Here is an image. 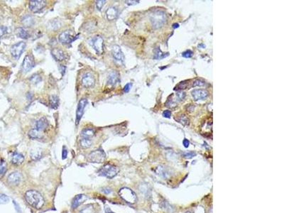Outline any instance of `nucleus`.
Wrapping results in <instances>:
<instances>
[{"label": "nucleus", "instance_id": "nucleus-21", "mask_svg": "<svg viewBox=\"0 0 284 213\" xmlns=\"http://www.w3.org/2000/svg\"><path fill=\"white\" fill-rule=\"evenodd\" d=\"M24 161V157L22 153H14L12 156V162L14 165H20Z\"/></svg>", "mask_w": 284, "mask_h": 213}, {"label": "nucleus", "instance_id": "nucleus-32", "mask_svg": "<svg viewBox=\"0 0 284 213\" xmlns=\"http://www.w3.org/2000/svg\"><path fill=\"white\" fill-rule=\"evenodd\" d=\"M95 212V208L93 204H90L85 207V208L83 209L79 213H94Z\"/></svg>", "mask_w": 284, "mask_h": 213}, {"label": "nucleus", "instance_id": "nucleus-42", "mask_svg": "<svg viewBox=\"0 0 284 213\" xmlns=\"http://www.w3.org/2000/svg\"><path fill=\"white\" fill-rule=\"evenodd\" d=\"M67 156H68V150H67V148L66 146L63 147V151H62V159H66Z\"/></svg>", "mask_w": 284, "mask_h": 213}, {"label": "nucleus", "instance_id": "nucleus-14", "mask_svg": "<svg viewBox=\"0 0 284 213\" xmlns=\"http://www.w3.org/2000/svg\"><path fill=\"white\" fill-rule=\"evenodd\" d=\"M193 99L195 100H205L209 95V92H208L206 90H194L191 92Z\"/></svg>", "mask_w": 284, "mask_h": 213}, {"label": "nucleus", "instance_id": "nucleus-38", "mask_svg": "<svg viewBox=\"0 0 284 213\" xmlns=\"http://www.w3.org/2000/svg\"><path fill=\"white\" fill-rule=\"evenodd\" d=\"M195 156H196V153L193 152V151H188V152H185L183 153V156L188 158V159H191V158L194 157Z\"/></svg>", "mask_w": 284, "mask_h": 213}, {"label": "nucleus", "instance_id": "nucleus-44", "mask_svg": "<svg viewBox=\"0 0 284 213\" xmlns=\"http://www.w3.org/2000/svg\"><path fill=\"white\" fill-rule=\"evenodd\" d=\"M132 83H127V85L125 86V88H124V89H123L124 92H129L130 89H131V88H132Z\"/></svg>", "mask_w": 284, "mask_h": 213}, {"label": "nucleus", "instance_id": "nucleus-17", "mask_svg": "<svg viewBox=\"0 0 284 213\" xmlns=\"http://www.w3.org/2000/svg\"><path fill=\"white\" fill-rule=\"evenodd\" d=\"M87 199V196L85 195H83V194H80V195H76L73 198L72 201V208L73 209L77 208V207H79L81 204H83L84 202H85Z\"/></svg>", "mask_w": 284, "mask_h": 213}, {"label": "nucleus", "instance_id": "nucleus-2", "mask_svg": "<svg viewBox=\"0 0 284 213\" xmlns=\"http://www.w3.org/2000/svg\"><path fill=\"white\" fill-rule=\"evenodd\" d=\"M151 22L155 29L161 28L166 24V14L162 10L157 9L151 14Z\"/></svg>", "mask_w": 284, "mask_h": 213}, {"label": "nucleus", "instance_id": "nucleus-30", "mask_svg": "<svg viewBox=\"0 0 284 213\" xmlns=\"http://www.w3.org/2000/svg\"><path fill=\"white\" fill-rule=\"evenodd\" d=\"M7 163L5 160L0 159V176H3L7 172Z\"/></svg>", "mask_w": 284, "mask_h": 213}, {"label": "nucleus", "instance_id": "nucleus-24", "mask_svg": "<svg viewBox=\"0 0 284 213\" xmlns=\"http://www.w3.org/2000/svg\"><path fill=\"white\" fill-rule=\"evenodd\" d=\"M16 34L19 38H21V39H29L30 35L28 33V31L26 30H25L24 28H18L16 30Z\"/></svg>", "mask_w": 284, "mask_h": 213}, {"label": "nucleus", "instance_id": "nucleus-34", "mask_svg": "<svg viewBox=\"0 0 284 213\" xmlns=\"http://www.w3.org/2000/svg\"><path fill=\"white\" fill-rule=\"evenodd\" d=\"M9 200L10 198L7 195H5V194H1L0 195V204H7L9 202Z\"/></svg>", "mask_w": 284, "mask_h": 213}, {"label": "nucleus", "instance_id": "nucleus-7", "mask_svg": "<svg viewBox=\"0 0 284 213\" xmlns=\"http://www.w3.org/2000/svg\"><path fill=\"white\" fill-rule=\"evenodd\" d=\"M87 103L88 101L86 98H83L79 101L76 110V119H75V124H76V125H78L82 117H83L84 115V112H85V109L86 106H87Z\"/></svg>", "mask_w": 284, "mask_h": 213}, {"label": "nucleus", "instance_id": "nucleus-23", "mask_svg": "<svg viewBox=\"0 0 284 213\" xmlns=\"http://www.w3.org/2000/svg\"><path fill=\"white\" fill-rule=\"evenodd\" d=\"M49 102H50V106L52 109H57L59 106V98L58 96L55 95H50L49 98Z\"/></svg>", "mask_w": 284, "mask_h": 213}, {"label": "nucleus", "instance_id": "nucleus-11", "mask_svg": "<svg viewBox=\"0 0 284 213\" xmlns=\"http://www.w3.org/2000/svg\"><path fill=\"white\" fill-rule=\"evenodd\" d=\"M77 36H73L71 34L70 31H64L59 35V41L63 44H69L77 39Z\"/></svg>", "mask_w": 284, "mask_h": 213}, {"label": "nucleus", "instance_id": "nucleus-26", "mask_svg": "<svg viewBox=\"0 0 284 213\" xmlns=\"http://www.w3.org/2000/svg\"><path fill=\"white\" fill-rule=\"evenodd\" d=\"M94 135V132L93 129L90 128L84 129L81 132V136L85 139H90Z\"/></svg>", "mask_w": 284, "mask_h": 213}, {"label": "nucleus", "instance_id": "nucleus-31", "mask_svg": "<svg viewBox=\"0 0 284 213\" xmlns=\"http://www.w3.org/2000/svg\"><path fill=\"white\" fill-rule=\"evenodd\" d=\"M29 81H30L31 83L33 84V85H36V84L39 83L40 82L42 81V78L39 74H36H36H33L31 75L30 78H29Z\"/></svg>", "mask_w": 284, "mask_h": 213}, {"label": "nucleus", "instance_id": "nucleus-19", "mask_svg": "<svg viewBox=\"0 0 284 213\" xmlns=\"http://www.w3.org/2000/svg\"><path fill=\"white\" fill-rule=\"evenodd\" d=\"M118 16V10L116 7H110L107 9L106 16L109 21H112L115 19Z\"/></svg>", "mask_w": 284, "mask_h": 213}, {"label": "nucleus", "instance_id": "nucleus-48", "mask_svg": "<svg viewBox=\"0 0 284 213\" xmlns=\"http://www.w3.org/2000/svg\"><path fill=\"white\" fill-rule=\"evenodd\" d=\"M60 72H61L62 75H63L65 74V73H66V66H64V65H60Z\"/></svg>", "mask_w": 284, "mask_h": 213}, {"label": "nucleus", "instance_id": "nucleus-52", "mask_svg": "<svg viewBox=\"0 0 284 213\" xmlns=\"http://www.w3.org/2000/svg\"><path fill=\"white\" fill-rule=\"evenodd\" d=\"M185 213H192V212H190V211H188V212H185Z\"/></svg>", "mask_w": 284, "mask_h": 213}, {"label": "nucleus", "instance_id": "nucleus-47", "mask_svg": "<svg viewBox=\"0 0 284 213\" xmlns=\"http://www.w3.org/2000/svg\"><path fill=\"white\" fill-rule=\"evenodd\" d=\"M183 144L184 146L186 147V148H188V147L189 146V145H190V141H189L188 139H185L183 141Z\"/></svg>", "mask_w": 284, "mask_h": 213}, {"label": "nucleus", "instance_id": "nucleus-6", "mask_svg": "<svg viewBox=\"0 0 284 213\" xmlns=\"http://www.w3.org/2000/svg\"><path fill=\"white\" fill-rule=\"evenodd\" d=\"M25 48H26V43L24 41L19 42V43L14 44L12 46L11 50H10L12 56L15 59H19L20 58L21 55L24 52Z\"/></svg>", "mask_w": 284, "mask_h": 213}, {"label": "nucleus", "instance_id": "nucleus-13", "mask_svg": "<svg viewBox=\"0 0 284 213\" xmlns=\"http://www.w3.org/2000/svg\"><path fill=\"white\" fill-rule=\"evenodd\" d=\"M94 83H95V80L91 73H87L83 75V78H82V85L84 87L87 88H91L94 86Z\"/></svg>", "mask_w": 284, "mask_h": 213}, {"label": "nucleus", "instance_id": "nucleus-12", "mask_svg": "<svg viewBox=\"0 0 284 213\" xmlns=\"http://www.w3.org/2000/svg\"><path fill=\"white\" fill-rule=\"evenodd\" d=\"M111 54H112L113 58L115 59V60L118 61V62L123 63L125 60V56H124L122 50L119 46L115 45L112 46Z\"/></svg>", "mask_w": 284, "mask_h": 213}, {"label": "nucleus", "instance_id": "nucleus-41", "mask_svg": "<svg viewBox=\"0 0 284 213\" xmlns=\"http://www.w3.org/2000/svg\"><path fill=\"white\" fill-rule=\"evenodd\" d=\"M7 32V28L6 26H0V38L5 34Z\"/></svg>", "mask_w": 284, "mask_h": 213}, {"label": "nucleus", "instance_id": "nucleus-22", "mask_svg": "<svg viewBox=\"0 0 284 213\" xmlns=\"http://www.w3.org/2000/svg\"><path fill=\"white\" fill-rule=\"evenodd\" d=\"M43 156V152L41 149H35L31 150L30 153L31 159L33 160V161H38V160L41 159Z\"/></svg>", "mask_w": 284, "mask_h": 213}, {"label": "nucleus", "instance_id": "nucleus-50", "mask_svg": "<svg viewBox=\"0 0 284 213\" xmlns=\"http://www.w3.org/2000/svg\"><path fill=\"white\" fill-rule=\"evenodd\" d=\"M105 212H106V213H115L114 212H112V211H111L110 209H109V208H108V207H106V208H105Z\"/></svg>", "mask_w": 284, "mask_h": 213}, {"label": "nucleus", "instance_id": "nucleus-8", "mask_svg": "<svg viewBox=\"0 0 284 213\" xmlns=\"http://www.w3.org/2000/svg\"><path fill=\"white\" fill-rule=\"evenodd\" d=\"M46 2L43 0H32L29 2V7L33 13H39L46 7Z\"/></svg>", "mask_w": 284, "mask_h": 213}, {"label": "nucleus", "instance_id": "nucleus-9", "mask_svg": "<svg viewBox=\"0 0 284 213\" xmlns=\"http://www.w3.org/2000/svg\"><path fill=\"white\" fill-rule=\"evenodd\" d=\"M90 44L95 51L98 54H102L103 53V45H104V40L100 36H97L95 37H93L90 41Z\"/></svg>", "mask_w": 284, "mask_h": 213}, {"label": "nucleus", "instance_id": "nucleus-20", "mask_svg": "<svg viewBox=\"0 0 284 213\" xmlns=\"http://www.w3.org/2000/svg\"><path fill=\"white\" fill-rule=\"evenodd\" d=\"M51 54L57 61L63 60L66 58L64 52L60 48H53L51 50Z\"/></svg>", "mask_w": 284, "mask_h": 213}, {"label": "nucleus", "instance_id": "nucleus-43", "mask_svg": "<svg viewBox=\"0 0 284 213\" xmlns=\"http://www.w3.org/2000/svg\"><path fill=\"white\" fill-rule=\"evenodd\" d=\"M13 203L14 204V207H15V210H16V212H18L19 213H22V210H21V208L17 202H16L15 200H14Z\"/></svg>", "mask_w": 284, "mask_h": 213}, {"label": "nucleus", "instance_id": "nucleus-33", "mask_svg": "<svg viewBox=\"0 0 284 213\" xmlns=\"http://www.w3.org/2000/svg\"><path fill=\"white\" fill-rule=\"evenodd\" d=\"M188 81H183V82H180V83L178 84V85L176 86L175 89L176 90H184V89H186L188 87Z\"/></svg>", "mask_w": 284, "mask_h": 213}, {"label": "nucleus", "instance_id": "nucleus-45", "mask_svg": "<svg viewBox=\"0 0 284 213\" xmlns=\"http://www.w3.org/2000/svg\"><path fill=\"white\" fill-rule=\"evenodd\" d=\"M163 116L166 118H170L171 116V112L169 110H165L163 112Z\"/></svg>", "mask_w": 284, "mask_h": 213}, {"label": "nucleus", "instance_id": "nucleus-35", "mask_svg": "<svg viewBox=\"0 0 284 213\" xmlns=\"http://www.w3.org/2000/svg\"><path fill=\"white\" fill-rule=\"evenodd\" d=\"M205 85V81H203V80H202V79H196L193 81L192 87H197V86H200V87H201V86H203Z\"/></svg>", "mask_w": 284, "mask_h": 213}, {"label": "nucleus", "instance_id": "nucleus-28", "mask_svg": "<svg viewBox=\"0 0 284 213\" xmlns=\"http://www.w3.org/2000/svg\"><path fill=\"white\" fill-rule=\"evenodd\" d=\"M168 55H169V53H163V52L161 51V50H160V48H157L155 50L154 58H155V59H157V60H159V59L160 60V59L166 58V57L168 56Z\"/></svg>", "mask_w": 284, "mask_h": 213}, {"label": "nucleus", "instance_id": "nucleus-5", "mask_svg": "<svg viewBox=\"0 0 284 213\" xmlns=\"http://www.w3.org/2000/svg\"><path fill=\"white\" fill-rule=\"evenodd\" d=\"M88 161L91 163H104L105 159H106V153L102 149H98L94 151H92L91 153L88 155L87 157Z\"/></svg>", "mask_w": 284, "mask_h": 213}, {"label": "nucleus", "instance_id": "nucleus-16", "mask_svg": "<svg viewBox=\"0 0 284 213\" xmlns=\"http://www.w3.org/2000/svg\"><path fill=\"white\" fill-rule=\"evenodd\" d=\"M22 180V174L19 172H13L8 176V182L11 185H17Z\"/></svg>", "mask_w": 284, "mask_h": 213}, {"label": "nucleus", "instance_id": "nucleus-3", "mask_svg": "<svg viewBox=\"0 0 284 213\" xmlns=\"http://www.w3.org/2000/svg\"><path fill=\"white\" fill-rule=\"evenodd\" d=\"M119 169L117 166L107 163L102 166L99 170V175L102 176H104L109 179L113 178L118 174Z\"/></svg>", "mask_w": 284, "mask_h": 213}, {"label": "nucleus", "instance_id": "nucleus-27", "mask_svg": "<svg viewBox=\"0 0 284 213\" xmlns=\"http://www.w3.org/2000/svg\"><path fill=\"white\" fill-rule=\"evenodd\" d=\"M22 23L25 26L29 27L34 24V19L30 15L25 16L22 19Z\"/></svg>", "mask_w": 284, "mask_h": 213}, {"label": "nucleus", "instance_id": "nucleus-39", "mask_svg": "<svg viewBox=\"0 0 284 213\" xmlns=\"http://www.w3.org/2000/svg\"><path fill=\"white\" fill-rule=\"evenodd\" d=\"M176 97H177V98L179 100H183V99L185 98V97H186V93H185L184 92L178 91L177 93H176Z\"/></svg>", "mask_w": 284, "mask_h": 213}, {"label": "nucleus", "instance_id": "nucleus-29", "mask_svg": "<svg viewBox=\"0 0 284 213\" xmlns=\"http://www.w3.org/2000/svg\"><path fill=\"white\" fill-rule=\"evenodd\" d=\"M80 146L83 147V148L87 149L91 146V145L92 144V141L90 139L83 138V139H81L80 141Z\"/></svg>", "mask_w": 284, "mask_h": 213}, {"label": "nucleus", "instance_id": "nucleus-40", "mask_svg": "<svg viewBox=\"0 0 284 213\" xmlns=\"http://www.w3.org/2000/svg\"><path fill=\"white\" fill-rule=\"evenodd\" d=\"M193 54V53L191 51V50H186V51L183 53L182 56L185 57V58H190V57H192Z\"/></svg>", "mask_w": 284, "mask_h": 213}, {"label": "nucleus", "instance_id": "nucleus-51", "mask_svg": "<svg viewBox=\"0 0 284 213\" xmlns=\"http://www.w3.org/2000/svg\"><path fill=\"white\" fill-rule=\"evenodd\" d=\"M173 28L174 29H176V28H178V27H179V24H173Z\"/></svg>", "mask_w": 284, "mask_h": 213}, {"label": "nucleus", "instance_id": "nucleus-25", "mask_svg": "<svg viewBox=\"0 0 284 213\" xmlns=\"http://www.w3.org/2000/svg\"><path fill=\"white\" fill-rule=\"evenodd\" d=\"M29 136L30 139H41L42 137V133L41 132H40L36 129H32L29 132Z\"/></svg>", "mask_w": 284, "mask_h": 213}, {"label": "nucleus", "instance_id": "nucleus-4", "mask_svg": "<svg viewBox=\"0 0 284 213\" xmlns=\"http://www.w3.org/2000/svg\"><path fill=\"white\" fill-rule=\"evenodd\" d=\"M119 195L121 199L129 204H134L137 201L136 193L129 187H122L119 190Z\"/></svg>", "mask_w": 284, "mask_h": 213}, {"label": "nucleus", "instance_id": "nucleus-15", "mask_svg": "<svg viewBox=\"0 0 284 213\" xmlns=\"http://www.w3.org/2000/svg\"><path fill=\"white\" fill-rule=\"evenodd\" d=\"M119 82V74L116 70H112L107 76V83L109 85L114 86Z\"/></svg>", "mask_w": 284, "mask_h": 213}, {"label": "nucleus", "instance_id": "nucleus-10", "mask_svg": "<svg viewBox=\"0 0 284 213\" xmlns=\"http://www.w3.org/2000/svg\"><path fill=\"white\" fill-rule=\"evenodd\" d=\"M34 65L35 61L32 55H26L22 63V70L24 73H28L31 70H32Z\"/></svg>", "mask_w": 284, "mask_h": 213}, {"label": "nucleus", "instance_id": "nucleus-36", "mask_svg": "<svg viewBox=\"0 0 284 213\" xmlns=\"http://www.w3.org/2000/svg\"><path fill=\"white\" fill-rule=\"evenodd\" d=\"M177 120L180 122V123L185 124V125H186V124H188V122H189L188 118H187L186 116L184 115H182L180 117H178V119H177Z\"/></svg>", "mask_w": 284, "mask_h": 213}, {"label": "nucleus", "instance_id": "nucleus-18", "mask_svg": "<svg viewBox=\"0 0 284 213\" xmlns=\"http://www.w3.org/2000/svg\"><path fill=\"white\" fill-rule=\"evenodd\" d=\"M48 126V121L45 117H41V119L38 120L36 124V129L40 132H44L46 129H47Z\"/></svg>", "mask_w": 284, "mask_h": 213}, {"label": "nucleus", "instance_id": "nucleus-49", "mask_svg": "<svg viewBox=\"0 0 284 213\" xmlns=\"http://www.w3.org/2000/svg\"><path fill=\"white\" fill-rule=\"evenodd\" d=\"M102 192H104V193L106 194H109L111 193V191L109 188H108V187H104V188L102 189Z\"/></svg>", "mask_w": 284, "mask_h": 213}, {"label": "nucleus", "instance_id": "nucleus-46", "mask_svg": "<svg viewBox=\"0 0 284 213\" xmlns=\"http://www.w3.org/2000/svg\"><path fill=\"white\" fill-rule=\"evenodd\" d=\"M126 4H127V5H136V4H138V3H139V1H126L125 2Z\"/></svg>", "mask_w": 284, "mask_h": 213}, {"label": "nucleus", "instance_id": "nucleus-37", "mask_svg": "<svg viewBox=\"0 0 284 213\" xmlns=\"http://www.w3.org/2000/svg\"><path fill=\"white\" fill-rule=\"evenodd\" d=\"M96 3V7L98 8V10H101L102 9L103 6L105 5L106 3V1L105 0H98V1L95 2Z\"/></svg>", "mask_w": 284, "mask_h": 213}, {"label": "nucleus", "instance_id": "nucleus-1", "mask_svg": "<svg viewBox=\"0 0 284 213\" xmlns=\"http://www.w3.org/2000/svg\"><path fill=\"white\" fill-rule=\"evenodd\" d=\"M25 198L28 203L33 208L41 209L44 204L43 197L39 192L34 190H30L25 194Z\"/></svg>", "mask_w": 284, "mask_h": 213}]
</instances>
